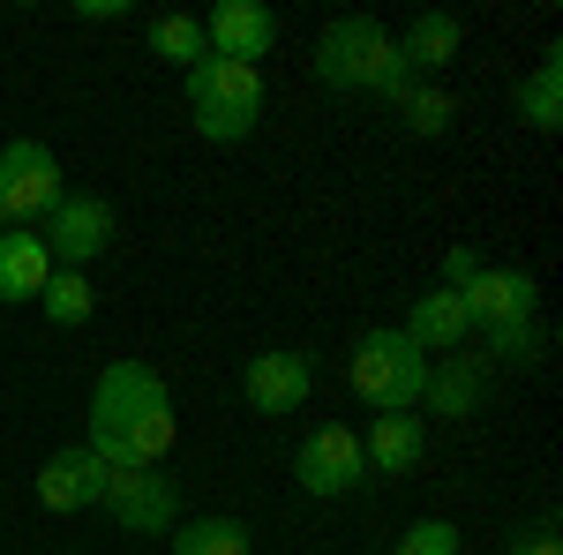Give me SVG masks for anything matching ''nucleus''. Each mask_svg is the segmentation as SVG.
I'll return each instance as SVG.
<instances>
[{
    "label": "nucleus",
    "instance_id": "1",
    "mask_svg": "<svg viewBox=\"0 0 563 555\" xmlns=\"http://www.w3.org/2000/svg\"><path fill=\"white\" fill-rule=\"evenodd\" d=\"M174 390L151 360H106L98 384H90V451L106 458L113 473L135 466H166L174 451Z\"/></svg>",
    "mask_w": 563,
    "mask_h": 555
},
{
    "label": "nucleus",
    "instance_id": "2",
    "mask_svg": "<svg viewBox=\"0 0 563 555\" xmlns=\"http://www.w3.org/2000/svg\"><path fill=\"white\" fill-rule=\"evenodd\" d=\"M316 84L398 98L413 76H406V60H398V38H390L376 15H339V23H323V38H316Z\"/></svg>",
    "mask_w": 563,
    "mask_h": 555
},
{
    "label": "nucleus",
    "instance_id": "3",
    "mask_svg": "<svg viewBox=\"0 0 563 555\" xmlns=\"http://www.w3.org/2000/svg\"><path fill=\"white\" fill-rule=\"evenodd\" d=\"M346 384L368 413H421V390H429V353L406 338L398 323H376L353 338Z\"/></svg>",
    "mask_w": 563,
    "mask_h": 555
},
{
    "label": "nucleus",
    "instance_id": "4",
    "mask_svg": "<svg viewBox=\"0 0 563 555\" xmlns=\"http://www.w3.org/2000/svg\"><path fill=\"white\" fill-rule=\"evenodd\" d=\"M188 113H196V135L203 143H249L263 121V68H241V60H196L188 76Z\"/></svg>",
    "mask_w": 563,
    "mask_h": 555
},
{
    "label": "nucleus",
    "instance_id": "5",
    "mask_svg": "<svg viewBox=\"0 0 563 555\" xmlns=\"http://www.w3.org/2000/svg\"><path fill=\"white\" fill-rule=\"evenodd\" d=\"M38 241H45V256H53V270H90V263L113 248V203L90 196V188H68L38 218Z\"/></svg>",
    "mask_w": 563,
    "mask_h": 555
},
{
    "label": "nucleus",
    "instance_id": "6",
    "mask_svg": "<svg viewBox=\"0 0 563 555\" xmlns=\"http://www.w3.org/2000/svg\"><path fill=\"white\" fill-rule=\"evenodd\" d=\"M294 480H301V496L316 503H339V496H361L368 488V458H361V428H308L301 451H294Z\"/></svg>",
    "mask_w": 563,
    "mask_h": 555
},
{
    "label": "nucleus",
    "instance_id": "7",
    "mask_svg": "<svg viewBox=\"0 0 563 555\" xmlns=\"http://www.w3.org/2000/svg\"><path fill=\"white\" fill-rule=\"evenodd\" d=\"M98 511L113 518L121 533H135V541H166L180 525V488L166 480V466H135V473H113L106 480V503Z\"/></svg>",
    "mask_w": 563,
    "mask_h": 555
},
{
    "label": "nucleus",
    "instance_id": "8",
    "mask_svg": "<svg viewBox=\"0 0 563 555\" xmlns=\"http://www.w3.org/2000/svg\"><path fill=\"white\" fill-rule=\"evenodd\" d=\"M60 196H68L60 158L45 151L38 135H15V143L0 151V203H8V218H15V225H38Z\"/></svg>",
    "mask_w": 563,
    "mask_h": 555
},
{
    "label": "nucleus",
    "instance_id": "9",
    "mask_svg": "<svg viewBox=\"0 0 563 555\" xmlns=\"http://www.w3.org/2000/svg\"><path fill=\"white\" fill-rule=\"evenodd\" d=\"M308 390H316V360H308L301 345H271V353H256L241 368V398L256 406L263 421H294L308 406Z\"/></svg>",
    "mask_w": 563,
    "mask_h": 555
},
{
    "label": "nucleus",
    "instance_id": "10",
    "mask_svg": "<svg viewBox=\"0 0 563 555\" xmlns=\"http://www.w3.org/2000/svg\"><path fill=\"white\" fill-rule=\"evenodd\" d=\"M106 480H113V466H106L90 443H76V451H53V458L38 466V511H53V518L98 511V503H106Z\"/></svg>",
    "mask_w": 563,
    "mask_h": 555
},
{
    "label": "nucleus",
    "instance_id": "11",
    "mask_svg": "<svg viewBox=\"0 0 563 555\" xmlns=\"http://www.w3.org/2000/svg\"><path fill=\"white\" fill-rule=\"evenodd\" d=\"M203 45H211V60L256 68V60L278 53V15H271L263 0H218L211 15H203Z\"/></svg>",
    "mask_w": 563,
    "mask_h": 555
},
{
    "label": "nucleus",
    "instance_id": "12",
    "mask_svg": "<svg viewBox=\"0 0 563 555\" xmlns=\"http://www.w3.org/2000/svg\"><path fill=\"white\" fill-rule=\"evenodd\" d=\"M466 323L481 331H511V323H533V308H541V286L526 278V270H504V263H481L474 286H466Z\"/></svg>",
    "mask_w": 563,
    "mask_h": 555
},
{
    "label": "nucleus",
    "instance_id": "13",
    "mask_svg": "<svg viewBox=\"0 0 563 555\" xmlns=\"http://www.w3.org/2000/svg\"><path fill=\"white\" fill-rule=\"evenodd\" d=\"M361 458H368V480H406L429 458V421L421 413H376L361 435Z\"/></svg>",
    "mask_w": 563,
    "mask_h": 555
},
{
    "label": "nucleus",
    "instance_id": "14",
    "mask_svg": "<svg viewBox=\"0 0 563 555\" xmlns=\"http://www.w3.org/2000/svg\"><path fill=\"white\" fill-rule=\"evenodd\" d=\"M398 331L421 345L429 360H443V353H466V338H474V323H466V300L451 293V286H429V293H413V308H406V323H398Z\"/></svg>",
    "mask_w": 563,
    "mask_h": 555
},
{
    "label": "nucleus",
    "instance_id": "15",
    "mask_svg": "<svg viewBox=\"0 0 563 555\" xmlns=\"http://www.w3.org/2000/svg\"><path fill=\"white\" fill-rule=\"evenodd\" d=\"M481 398H488V368H481V360H466V353L429 360V390H421V406H429L435 421H474Z\"/></svg>",
    "mask_w": 563,
    "mask_h": 555
},
{
    "label": "nucleus",
    "instance_id": "16",
    "mask_svg": "<svg viewBox=\"0 0 563 555\" xmlns=\"http://www.w3.org/2000/svg\"><path fill=\"white\" fill-rule=\"evenodd\" d=\"M459 45H466V23H459V15H443V8H429V15H413V23H406L398 60H406V76H413V84H429V76H443V68L459 60Z\"/></svg>",
    "mask_w": 563,
    "mask_h": 555
},
{
    "label": "nucleus",
    "instance_id": "17",
    "mask_svg": "<svg viewBox=\"0 0 563 555\" xmlns=\"http://www.w3.org/2000/svg\"><path fill=\"white\" fill-rule=\"evenodd\" d=\"M511 106H519V121L533 135H556L563 129V45H541V60L519 76Z\"/></svg>",
    "mask_w": 563,
    "mask_h": 555
},
{
    "label": "nucleus",
    "instance_id": "18",
    "mask_svg": "<svg viewBox=\"0 0 563 555\" xmlns=\"http://www.w3.org/2000/svg\"><path fill=\"white\" fill-rule=\"evenodd\" d=\"M45 278H53V256H45L38 225H8L0 233V300H38Z\"/></svg>",
    "mask_w": 563,
    "mask_h": 555
},
{
    "label": "nucleus",
    "instance_id": "19",
    "mask_svg": "<svg viewBox=\"0 0 563 555\" xmlns=\"http://www.w3.org/2000/svg\"><path fill=\"white\" fill-rule=\"evenodd\" d=\"M38 315L53 331H84L90 315H98V286H90V270H53L38 293Z\"/></svg>",
    "mask_w": 563,
    "mask_h": 555
},
{
    "label": "nucleus",
    "instance_id": "20",
    "mask_svg": "<svg viewBox=\"0 0 563 555\" xmlns=\"http://www.w3.org/2000/svg\"><path fill=\"white\" fill-rule=\"evenodd\" d=\"M166 541H174V555H256V533L241 518H180Z\"/></svg>",
    "mask_w": 563,
    "mask_h": 555
},
{
    "label": "nucleus",
    "instance_id": "21",
    "mask_svg": "<svg viewBox=\"0 0 563 555\" xmlns=\"http://www.w3.org/2000/svg\"><path fill=\"white\" fill-rule=\"evenodd\" d=\"M143 38H151V53H158V60H174L180 76H188L196 60H211V45H203V15H158Z\"/></svg>",
    "mask_w": 563,
    "mask_h": 555
},
{
    "label": "nucleus",
    "instance_id": "22",
    "mask_svg": "<svg viewBox=\"0 0 563 555\" xmlns=\"http://www.w3.org/2000/svg\"><path fill=\"white\" fill-rule=\"evenodd\" d=\"M398 121H406V135H443L451 121H459V106H451V90H435V84H406L398 98Z\"/></svg>",
    "mask_w": 563,
    "mask_h": 555
},
{
    "label": "nucleus",
    "instance_id": "23",
    "mask_svg": "<svg viewBox=\"0 0 563 555\" xmlns=\"http://www.w3.org/2000/svg\"><path fill=\"white\" fill-rule=\"evenodd\" d=\"M488 345V360H504V368H533L541 360V323H511V331H481Z\"/></svg>",
    "mask_w": 563,
    "mask_h": 555
},
{
    "label": "nucleus",
    "instance_id": "24",
    "mask_svg": "<svg viewBox=\"0 0 563 555\" xmlns=\"http://www.w3.org/2000/svg\"><path fill=\"white\" fill-rule=\"evenodd\" d=\"M390 555H459V525L451 518H413Z\"/></svg>",
    "mask_w": 563,
    "mask_h": 555
},
{
    "label": "nucleus",
    "instance_id": "25",
    "mask_svg": "<svg viewBox=\"0 0 563 555\" xmlns=\"http://www.w3.org/2000/svg\"><path fill=\"white\" fill-rule=\"evenodd\" d=\"M474 270H481V256L466 248V241H459V248H443V286H451V293H466V286H474Z\"/></svg>",
    "mask_w": 563,
    "mask_h": 555
},
{
    "label": "nucleus",
    "instance_id": "26",
    "mask_svg": "<svg viewBox=\"0 0 563 555\" xmlns=\"http://www.w3.org/2000/svg\"><path fill=\"white\" fill-rule=\"evenodd\" d=\"M76 15H84V23H121L129 0H76Z\"/></svg>",
    "mask_w": 563,
    "mask_h": 555
},
{
    "label": "nucleus",
    "instance_id": "27",
    "mask_svg": "<svg viewBox=\"0 0 563 555\" xmlns=\"http://www.w3.org/2000/svg\"><path fill=\"white\" fill-rule=\"evenodd\" d=\"M511 555H563V548H556V533H549V525H533V533L511 541Z\"/></svg>",
    "mask_w": 563,
    "mask_h": 555
},
{
    "label": "nucleus",
    "instance_id": "28",
    "mask_svg": "<svg viewBox=\"0 0 563 555\" xmlns=\"http://www.w3.org/2000/svg\"><path fill=\"white\" fill-rule=\"evenodd\" d=\"M8 225H15V218H8V203H0V233H8Z\"/></svg>",
    "mask_w": 563,
    "mask_h": 555
}]
</instances>
